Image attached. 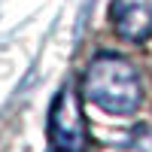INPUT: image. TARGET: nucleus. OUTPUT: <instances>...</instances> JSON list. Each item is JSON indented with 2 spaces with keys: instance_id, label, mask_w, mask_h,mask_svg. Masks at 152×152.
I'll return each instance as SVG.
<instances>
[{
  "instance_id": "nucleus-1",
  "label": "nucleus",
  "mask_w": 152,
  "mask_h": 152,
  "mask_svg": "<svg viewBox=\"0 0 152 152\" xmlns=\"http://www.w3.org/2000/svg\"><path fill=\"white\" fill-rule=\"evenodd\" d=\"M82 94L110 116H128L140 107V76L119 55H97L82 76Z\"/></svg>"
},
{
  "instance_id": "nucleus-2",
  "label": "nucleus",
  "mask_w": 152,
  "mask_h": 152,
  "mask_svg": "<svg viewBox=\"0 0 152 152\" xmlns=\"http://www.w3.org/2000/svg\"><path fill=\"white\" fill-rule=\"evenodd\" d=\"M49 137L55 152H82L85 149V119L79 110V97L64 88L49 113Z\"/></svg>"
},
{
  "instance_id": "nucleus-3",
  "label": "nucleus",
  "mask_w": 152,
  "mask_h": 152,
  "mask_svg": "<svg viewBox=\"0 0 152 152\" xmlns=\"http://www.w3.org/2000/svg\"><path fill=\"white\" fill-rule=\"evenodd\" d=\"M113 28L122 40L140 43L152 34V0H113Z\"/></svg>"
}]
</instances>
